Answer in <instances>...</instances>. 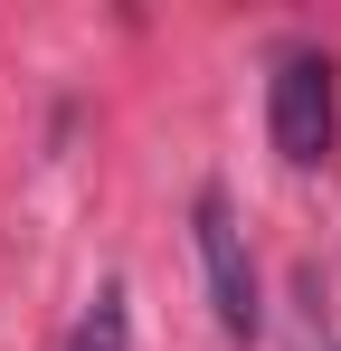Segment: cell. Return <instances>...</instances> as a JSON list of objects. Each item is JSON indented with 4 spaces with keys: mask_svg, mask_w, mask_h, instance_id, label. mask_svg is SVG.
Listing matches in <instances>:
<instances>
[{
    "mask_svg": "<svg viewBox=\"0 0 341 351\" xmlns=\"http://www.w3.org/2000/svg\"><path fill=\"white\" fill-rule=\"evenodd\" d=\"M266 133H275V152L294 171H323V162H332V133H341L332 58H313V48L275 58V76H266Z\"/></svg>",
    "mask_w": 341,
    "mask_h": 351,
    "instance_id": "1",
    "label": "cell"
},
{
    "mask_svg": "<svg viewBox=\"0 0 341 351\" xmlns=\"http://www.w3.org/2000/svg\"><path fill=\"white\" fill-rule=\"evenodd\" d=\"M190 237H199V266H209V313H218V332L247 342V332L266 323V304H256V266H247V228H237L227 190H199Z\"/></svg>",
    "mask_w": 341,
    "mask_h": 351,
    "instance_id": "2",
    "label": "cell"
},
{
    "mask_svg": "<svg viewBox=\"0 0 341 351\" xmlns=\"http://www.w3.org/2000/svg\"><path fill=\"white\" fill-rule=\"evenodd\" d=\"M123 342H133V313H123V285H105V294H95V313L76 323V342H66V351H123Z\"/></svg>",
    "mask_w": 341,
    "mask_h": 351,
    "instance_id": "3",
    "label": "cell"
}]
</instances>
